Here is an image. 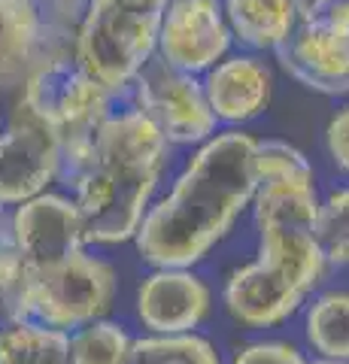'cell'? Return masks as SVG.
Masks as SVG:
<instances>
[{"label":"cell","mask_w":349,"mask_h":364,"mask_svg":"<svg viewBox=\"0 0 349 364\" xmlns=\"http://www.w3.org/2000/svg\"><path fill=\"white\" fill-rule=\"evenodd\" d=\"M255 228L258 258L231 273L225 306L249 328L283 322L322 279L325 255L316 240V173L295 146L255 140Z\"/></svg>","instance_id":"cell-1"},{"label":"cell","mask_w":349,"mask_h":364,"mask_svg":"<svg viewBox=\"0 0 349 364\" xmlns=\"http://www.w3.org/2000/svg\"><path fill=\"white\" fill-rule=\"evenodd\" d=\"M258 188L255 140L228 131L200 146L171 195L146 210L134 234L137 252L152 267H191L216 246Z\"/></svg>","instance_id":"cell-2"},{"label":"cell","mask_w":349,"mask_h":364,"mask_svg":"<svg viewBox=\"0 0 349 364\" xmlns=\"http://www.w3.org/2000/svg\"><path fill=\"white\" fill-rule=\"evenodd\" d=\"M167 146L152 119L122 91L67 179L82 213L85 243H122L137 234L164 170Z\"/></svg>","instance_id":"cell-3"},{"label":"cell","mask_w":349,"mask_h":364,"mask_svg":"<svg viewBox=\"0 0 349 364\" xmlns=\"http://www.w3.org/2000/svg\"><path fill=\"white\" fill-rule=\"evenodd\" d=\"M167 0H85L73 58L109 91H128L159 52Z\"/></svg>","instance_id":"cell-4"},{"label":"cell","mask_w":349,"mask_h":364,"mask_svg":"<svg viewBox=\"0 0 349 364\" xmlns=\"http://www.w3.org/2000/svg\"><path fill=\"white\" fill-rule=\"evenodd\" d=\"M122 91H109L95 82L73 55H61L40 67L37 73L21 85V104H25L61 143V167L58 182L67 186L73 170L80 167L85 149L92 146L97 128L119 104Z\"/></svg>","instance_id":"cell-5"},{"label":"cell","mask_w":349,"mask_h":364,"mask_svg":"<svg viewBox=\"0 0 349 364\" xmlns=\"http://www.w3.org/2000/svg\"><path fill=\"white\" fill-rule=\"evenodd\" d=\"M276 61L304 88L349 95V0H310L291 33L276 46Z\"/></svg>","instance_id":"cell-6"},{"label":"cell","mask_w":349,"mask_h":364,"mask_svg":"<svg viewBox=\"0 0 349 364\" xmlns=\"http://www.w3.org/2000/svg\"><path fill=\"white\" fill-rule=\"evenodd\" d=\"M116 294V270L85 249L52 267L31 270L28 318L58 331H76L100 318Z\"/></svg>","instance_id":"cell-7"},{"label":"cell","mask_w":349,"mask_h":364,"mask_svg":"<svg viewBox=\"0 0 349 364\" xmlns=\"http://www.w3.org/2000/svg\"><path fill=\"white\" fill-rule=\"evenodd\" d=\"M128 97L173 146L207 143L216 134L219 122L210 109L204 82L195 73H183L164 64L159 55L128 85Z\"/></svg>","instance_id":"cell-8"},{"label":"cell","mask_w":349,"mask_h":364,"mask_svg":"<svg viewBox=\"0 0 349 364\" xmlns=\"http://www.w3.org/2000/svg\"><path fill=\"white\" fill-rule=\"evenodd\" d=\"M76 25L49 0H0V97L21 88L43 64L73 55Z\"/></svg>","instance_id":"cell-9"},{"label":"cell","mask_w":349,"mask_h":364,"mask_svg":"<svg viewBox=\"0 0 349 364\" xmlns=\"http://www.w3.org/2000/svg\"><path fill=\"white\" fill-rule=\"evenodd\" d=\"M61 143L33 112L18 104L0 131V207H18L58 179Z\"/></svg>","instance_id":"cell-10"},{"label":"cell","mask_w":349,"mask_h":364,"mask_svg":"<svg viewBox=\"0 0 349 364\" xmlns=\"http://www.w3.org/2000/svg\"><path fill=\"white\" fill-rule=\"evenodd\" d=\"M231 49L222 0H167L159 33V58L183 73H204Z\"/></svg>","instance_id":"cell-11"},{"label":"cell","mask_w":349,"mask_h":364,"mask_svg":"<svg viewBox=\"0 0 349 364\" xmlns=\"http://www.w3.org/2000/svg\"><path fill=\"white\" fill-rule=\"evenodd\" d=\"M9 228L31 270L52 267L85 246V225L76 200L49 191L18 203L9 215Z\"/></svg>","instance_id":"cell-12"},{"label":"cell","mask_w":349,"mask_h":364,"mask_svg":"<svg viewBox=\"0 0 349 364\" xmlns=\"http://www.w3.org/2000/svg\"><path fill=\"white\" fill-rule=\"evenodd\" d=\"M210 313V291L188 267H155L137 291V316L155 334H186Z\"/></svg>","instance_id":"cell-13"},{"label":"cell","mask_w":349,"mask_h":364,"mask_svg":"<svg viewBox=\"0 0 349 364\" xmlns=\"http://www.w3.org/2000/svg\"><path fill=\"white\" fill-rule=\"evenodd\" d=\"M270 70L249 55H234L210 67L204 91L216 122L240 124L255 119L270 104Z\"/></svg>","instance_id":"cell-14"},{"label":"cell","mask_w":349,"mask_h":364,"mask_svg":"<svg viewBox=\"0 0 349 364\" xmlns=\"http://www.w3.org/2000/svg\"><path fill=\"white\" fill-rule=\"evenodd\" d=\"M307 0H222L231 37L249 49H276L298 25Z\"/></svg>","instance_id":"cell-15"},{"label":"cell","mask_w":349,"mask_h":364,"mask_svg":"<svg viewBox=\"0 0 349 364\" xmlns=\"http://www.w3.org/2000/svg\"><path fill=\"white\" fill-rule=\"evenodd\" d=\"M0 364H73L70 334L31 318L6 322L0 328Z\"/></svg>","instance_id":"cell-16"},{"label":"cell","mask_w":349,"mask_h":364,"mask_svg":"<svg viewBox=\"0 0 349 364\" xmlns=\"http://www.w3.org/2000/svg\"><path fill=\"white\" fill-rule=\"evenodd\" d=\"M307 343L322 358L349 361V294L346 291H325L310 304L304 318Z\"/></svg>","instance_id":"cell-17"},{"label":"cell","mask_w":349,"mask_h":364,"mask_svg":"<svg viewBox=\"0 0 349 364\" xmlns=\"http://www.w3.org/2000/svg\"><path fill=\"white\" fill-rule=\"evenodd\" d=\"M122 364H222V358L210 340L186 331L131 340Z\"/></svg>","instance_id":"cell-18"},{"label":"cell","mask_w":349,"mask_h":364,"mask_svg":"<svg viewBox=\"0 0 349 364\" xmlns=\"http://www.w3.org/2000/svg\"><path fill=\"white\" fill-rule=\"evenodd\" d=\"M28 282L31 267L25 264V258H21L13 240L9 215L0 207V316L6 322L28 318Z\"/></svg>","instance_id":"cell-19"},{"label":"cell","mask_w":349,"mask_h":364,"mask_svg":"<svg viewBox=\"0 0 349 364\" xmlns=\"http://www.w3.org/2000/svg\"><path fill=\"white\" fill-rule=\"evenodd\" d=\"M131 346V337L122 325L95 318L70 334V361L73 364H122Z\"/></svg>","instance_id":"cell-20"},{"label":"cell","mask_w":349,"mask_h":364,"mask_svg":"<svg viewBox=\"0 0 349 364\" xmlns=\"http://www.w3.org/2000/svg\"><path fill=\"white\" fill-rule=\"evenodd\" d=\"M316 240L328 264H349V188L319 200Z\"/></svg>","instance_id":"cell-21"},{"label":"cell","mask_w":349,"mask_h":364,"mask_svg":"<svg viewBox=\"0 0 349 364\" xmlns=\"http://www.w3.org/2000/svg\"><path fill=\"white\" fill-rule=\"evenodd\" d=\"M234 364H304V358L291 343L267 340V343H252V346L240 349Z\"/></svg>","instance_id":"cell-22"},{"label":"cell","mask_w":349,"mask_h":364,"mask_svg":"<svg viewBox=\"0 0 349 364\" xmlns=\"http://www.w3.org/2000/svg\"><path fill=\"white\" fill-rule=\"evenodd\" d=\"M325 143H328V152L334 158V164L349 173V107L340 109L328 124V134H325Z\"/></svg>","instance_id":"cell-23"},{"label":"cell","mask_w":349,"mask_h":364,"mask_svg":"<svg viewBox=\"0 0 349 364\" xmlns=\"http://www.w3.org/2000/svg\"><path fill=\"white\" fill-rule=\"evenodd\" d=\"M49 6L58 13L61 18H67L70 25H76L82 16V9H85V0H49Z\"/></svg>","instance_id":"cell-24"},{"label":"cell","mask_w":349,"mask_h":364,"mask_svg":"<svg viewBox=\"0 0 349 364\" xmlns=\"http://www.w3.org/2000/svg\"><path fill=\"white\" fill-rule=\"evenodd\" d=\"M304 364H349V361H334V358H316V361H304Z\"/></svg>","instance_id":"cell-25"},{"label":"cell","mask_w":349,"mask_h":364,"mask_svg":"<svg viewBox=\"0 0 349 364\" xmlns=\"http://www.w3.org/2000/svg\"><path fill=\"white\" fill-rule=\"evenodd\" d=\"M0 131H4V119H0Z\"/></svg>","instance_id":"cell-26"}]
</instances>
